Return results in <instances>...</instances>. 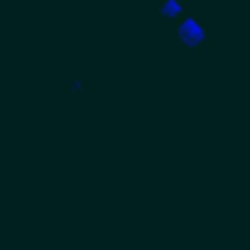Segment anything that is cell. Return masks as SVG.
<instances>
[{
  "label": "cell",
  "mask_w": 250,
  "mask_h": 250,
  "mask_svg": "<svg viewBox=\"0 0 250 250\" xmlns=\"http://www.w3.org/2000/svg\"><path fill=\"white\" fill-rule=\"evenodd\" d=\"M86 86V81H73L70 86H67V92H78V89H83Z\"/></svg>",
  "instance_id": "1"
}]
</instances>
